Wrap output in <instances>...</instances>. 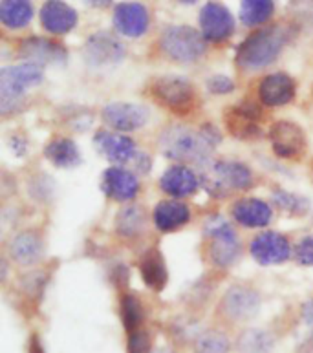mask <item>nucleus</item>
Here are the masks:
<instances>
[{"instance_id":"1","label":"nucleus","mask_w":313,"mask_h":353,"mask_svg":"<svg viewBox=\"0 0 313 353\" xmlns=\"http://www.w3.org/2000/svg\"><path fill=\"white\" fill-rule=\"evenodd\" d=\"M220 141H222V136L212 125H203L200 130L174 125L161 134L159 148L170 159L202 165L208 161L209 154L218 147Z\"/></svg>"},{"instance_id":"2","label":"nucleus","mask_w":313,"mask_h":353,"mask_svg":"<svg viewBox=\"0 0 313 353\" xmlns=\"http://www.w3.org/2000/svg\"><path fill=\"white\" fill-rule=\"evenodd\" d=\"M290 41V30L286 26H267L245 39L236 50V64L242 70L256 72L270 66L281 55Z\"/></svg>"},{"instance_id":"3","label":"nucleus","mask_w":313,"mask_h":353,"mask_svg":"<svg viewBox=\"0 0 313 353\" xmlns=\"http://www.w3.org/2000/svg\"><path fill=\"white\" fill-rule=\"evenodd\" d=\"M43 77L41 66L32 63L2 68L0 72V110L2 114L10 116L21 110L24 105L26 90L37 86Z\"/></svg>"},{"instance_id":"4","label":"nucleus","mask_w":313,"mask_h":353,"mask_svg":"<svg viewBox=\"0 0 313 353\" xmlns=\"http://www.w3.org/2000/svg\"><path fill=\"white\" fill-rule=\"evenodd\" d=\"M253 181L251 170L239 161H205L200 183L214 198L245 190Z\"/></svg>"},{"instance_id":"5","label":"nucleus","mask_w":313,"mask_h":353,"mask_svg":"<svg viewBox=\"0 0 313 353\" xmlns=\"http://www.w3.org/2000/svg\"><path fill=\"white\" fill-rule=\"evenodd\" d=\"M159 46L176 63H194L205 53V39L191 26H170L161 35Z\"/></svg>"},{"instance_id":"6","label":"nucleus","mask_w":313,"mask_h":353,"mask_svg":"<svg viewBox=\"0 0 313 353\" xmlns=\"http://www.w3.org/2000/svg\"><path fill=\"white\" fill-rule=\"evenodd\" d=\"M205 231L211 236L209 256L212 264L218 268H231L236 264L242 254V245L231 223L220 216L211 218L205 225Z\"/></svg>"},{"instance_id":"7","label":"nucleus","mask_w":313,"mask_h":353,"mask_svg":"<svg viewBox=\"0 0 313 353\" xmlns=\"http://www.w3.org/2000/svg\"><path fill=\"white\" fill-rule=\"evenodd\" d=\"M152 95L159 105L167 106L176 114H185L192 110L196 94L191 83L183 77H161L152 85Z\"/></svg>"},{"instance_id":"8","label":"nucleus","mask_w":313,"mask_h":353,"mask_svg":"<svg viewBox=\"0 0 313 353\" xmlns=\"http://www.w3.org/2000/svg\"><path fill=\"white\" fill-rule=\"evenodd\" d=\"M273 152L281 159H299L306 152L308 139L303 128L292 121H279L270 128Z\"/></svg>"},{"instance_id":"9","label":"nucleus","mask_w":313,"mask_h":353,"mask_svg":"<svg viewBox=\"0 0 313 353\" xmlns=\"http://www.w3.org/2000/svg\"><path fill=\"white\" fill-rule=\"evenodd\" d=\"M103 121L116 132H134L149 121V110L138 103H110L101 112Z\"/></svg>"},{"instance_id":"10","label":"nucleus","mask_w":313,"mask_h":353,"mask_svg":"<svg viewBox=\"0 0 313 353\" xmlns=\"http://www.w3.org/2000/svg\"><path fill=\"white\" fill-rule=\"evenodd\" d=\"M251 256L262 265L284 264L290 254H292V245L287 238L281 232L264 231L253 238L250 245Z\"/></svg>"},{"instance_id":"11","label":"nucleus","mask_w":313,"mask_h":353,"mask_svg":"<svg viewBox=\"0 0 313 353\" xmlns=\"http://www.w3.org/2000/svg\"><path fill=\"white\" fill-rule=\"evenodd\" d=\"M200 28L205 41L222 43L228 41L234 32V19L223 4L208 2L200 11Z\"/></svg>"},{"instance_id":"12","label":"nucleus","mask_w":313,"mask_h":353,"mask_svg":"<svg viewBox=\"0 0 313 353\" xmlns=\"http://www.w3.org/2000/svg\"><path fill=\"white\" fill-rule=\"evenodd\" d=\"M261 310V295L251 288L234 285L222 301L223 315L233 322L251 321Z\"/></svg>"},{"instance_id":"13","label":"nucleus","mask_w":313,"mask_h":353,"mask_svg":"<svg viewBox=\"0 0 313 353\" xmlns=\"http://www.w3.org/2000/svg\"><path fill=\"white\" fill-rule=\"evenodd\" d=\"M114 28L125 37L138 39L147 33L150 24L149 10L139 2H121L114 10Z\"/></svg>"},{"instance_id":"14","label":"nucleus","mask_w":313,"mask_h":353,"mask_svg":"<svg viewBox=\"0 0 313 353\" xmlns=\"http://www.w3.org/2000/svg\"><path fill=\"white\" fill-rule=\"evenodd\" d=\"M85 57L92 66H110L121 63L125 57V46L110 33L99 32L86 41Z\"/></svg>"},{"instance_id":"15","label":"nucleus","mask_w":313,"mask_h":353,"mask_svg":"<svg viewBox=\"0 0 313 353\" xmlns=\"http://www.w3.org/2000/svg\"><path fill=\"white\" fill-rule=\"evenodd\" d=\"M21 57L26 63L37 64V66H48V64H64L68 53L63 44L53 43L50 39L30 37L24 39L21 44Z\"/></svg>"},{"instance_id":"16","label":"nucleus","mask_w":313,"mask_h":353,"mask_svg":"<svg viewBox=\"0 0 313 353\" xmlns=\"http://www.w3.org/2000/svg\"><path fill=\"white\" fill-rule=\"evenodd\" d=\"M101 189L108 198L116 201H130L139 192V179L132 170L110 167L103 172Z\"/></svg>"},{"instance_id":"17","label":"nucleus","mask_w":313,"mask_h":353,"mask_svg":"<svg viewBox=\"0 0 313 353\" xmlns=\"http://www.w3.org/2000/svg\"><path fill=\"white\" fill-rule=\"evenodd\" d=\"M94 143H96L97 150L103 156H106V159H110L112 163L116 165L128 163L138 154L136 143L121 132H106V130H101V132L96 134Z\"/></svg>"},{"instance_id":"18","label":"nucleus","mask_w":313,"mask_h":353,"mask_svg":"<svg viewBox=\"0 0 313 353\" xmlns=\"http://www.w3.org/2000/svg\"><path fill=\"white\" fill-rule=\"evenodd\" d=\"M41 24L53 35H64L77 26V11L63 0H50L41 10Z\"/></svg>"},{"instance_id":"19","label":"nucleus","mask_w":313,"mask_h":353,"mask_svg":"<svg viewBox=\"0 0 313 353\" xmlns=\"http://www.w3.org/2000/svg\"><path fill=\"white\" fill-rule=\"evenodd\" d=\"M295 97V81L287 74H271L259 85V99L265 106H284Z\"/></svg>"},{"instance_id":"20","label":"nucleus","mask_w":313,"mask_h":353,"mask_svg":"<svg viewBox=\"0 0 313 353\" xmlns=\"http://www.w3.org/2000/svg\"><path fill=\"white\" fill-rule=\"evenodd\" d=\"M159 187L169 196L185 198L196 192L200 187V178L185 165H174L165 170V174L159 178Z\"/></svg>"},{"instance_id":"21","label":"nucleus","mask_w":313,"mask_h":353,"mask_svg":"<svg viewBox=\"0 0 313 353\" xmlns=\"http://www.w3.org/2000/svg\"><path fill=\"white\" fill-rule=\"evenodd\" d=\"M152 220H154V225L158 231L172 232L191 220V211L183 201L163 200L154 207Z\"/></svg>"},{"instance_id":"22","label":"nucleus","mask_w":313,"mask_h":353,"mask_svg":"<svg viewBox=\"0 0 313 353\" xmlns=\"http://www.w3.org/2000/svg\"><path fill=\"white\" fill-rule=\"evenodd\" d=\"M10 256L19 265H33L43 259L44 243L37 232H19L10 242Z\"/></svg>"},{"instance_id":"23","label":"nucleus","mask_w":313,"mask_h":353,"mask_svg":"<svg viewBox=\"0 0 313 353\" xmlns=\"http://www.w3.org/2000/svg\"><path fill=\"white\" fill-rule=\"evenodd\" d=\"M233 218L244 227H265L273 220V209L256 198H244L239 200L231 209Z\"/></svg>"},{"instance_id":"24","label":"nucleus","mask_w":313,"mask_h":353,"mask_svg":"<svg viewBox=\"0 0 313 353\" xmlns=\"http://www.w3.org/2000/svg\"><path fill=\"white\" fill-rule=\"evenodd\" d=\"M44 156L50 163H53L59 169H74L81 163V150L75 145V141L66 139V137H57L46 145Z\"/></svg>"},{"instance_id":"25","label":"nucleus","mask_w":313,"mask_h":353,"mask_svg":"<svg viewBox=\"0 0 313 353\" xmlns=\"http://www.w3.org/2000/svg\"><path fill=\"white\" fill-rule=\"evenodd\" d=\"M255 114H259V110L248 108V106H240V108H233L231 112H228L225 125H228L229 132L240 139H251V137L259 136L261 130L256 127Z\"/></svg>"},{"instance_id":"26","label":"nucleus","mask_w":313,"mask_h":353,"mask_svg":"<svg viewBox=\"0 0 313 353\" xmlns=\"http://www.w3.org/2000/svg\"><path fill=\"white\" fill-rule=\"evenodd\" d=\"M141 279L152 291H161L167 284V268H165L163 256L156 249H150L143 254L139 262Z\"/></svg>"},{"instance_id":"27","label":"nucleus","mask_w":313,"mask_h":353,"mask_svg":"<svg viewBox=\"0 0 313 353\" xmlns=\"http://www.w3.org/2000/svg\"><path fill=\"white\" fill-rule=\"evenodd\" d=\"M33 19V6L30 0H2L0 21L10 30H21Z\"/></svg>"},{"instance_id":"28","label":"nucleus","mask_w":313,"mask_h":353,"mask_svg":"<svg viewBox=\"0 0 313 353\" xmlns=\"http://www.w3.org/2000/svg\"><path fill=\"white\" fill-rule=\"evenodd\" d=\"M145 227H147V214L136 203L121 209L116 218L117 232L127 238H136L139 234H143Z\"/></svg>"},{"instance_id":"29","label":"nucleus","mask_w":313,"mask_h":353,"mask_svg":"<svg viewBox=\"0 0 313 353\" xmlns=\"http://www.w3.org/2000/svg\"><path fill=\"white\" fill-rule=\"evenodd\" d=\"M273 0H242L240 2V21L244 26H261L273 17Z\"/></svg>"},{"instance_id":"30","label":"nucleus","mask_w":313,"mask_h":353,"mask_svg":"<svg viewBox=\"0 0 313 353\" xmlns=\"http://www.w3.org/2000/svg\"><path fill=\"white\" fill-rule=\"evenodd\" d=\"M275 348V337L264 330H248L240 335L236 350L240 353H271Z\"/></svg>"},{"instance_id":"31","label":"nucleus","mask_w":313,"mask_h":353,"mask_svg":"<svg viewBox=\"0 0 313 353\" xmlns=\"http://www.w3.org/2000/svg\"><path fill=\"white\" fill-rule=\"evenodd\" d=\"M121 319L128 333L136 332L139 324L143 322V306L138 301V296L125 295L121 299Z\"/></svg>"},{"instance_id":"32","label":"nucleus","mask_w":313,"mask_h":353,"mask_svg":"<svg viewBox=\"0 0 313 353\" xmlns=\"http://www.w3.org/2000/svg\"><path fill=\"white\" fill-rule=\"evenodd\" d=\"M229 348L231 343L222 332H203L194 344L196 353H229Z\"/></svg>"},{"instance_id":"33","label":"nucleus","mask_w":313,"mask_h":353,"mask_svg":"<svg viewBox=\"0 0 313 353\" xmlns=\"http://www.w3.org/2000/svg\"><path fill=\"white\" fill-rule=\"evenodd\" d=\"M273 201L279 209L290 212V214H304L310 209L308 200H304L297 194H292V192H286V190H275Z\"/></svg>"},{"instance_id":"34","label":"nucleus","mask_w":313,"mask_h":353,"mask_svg":"<svg viewBox=\"0 0 313 353\" xmlns=\"http://www.w3.org/2000/svg\"><path fill=\"white\" fill-rule=\"evenodd\" d=\"M128 353H149L150 352V335L147 332L136 330L128 335Z\"/></svg>"},{"instance_id":"35","label":"nucleus","mask_w":313,"mask_h":353,"mask_svg":"<svg viewBox=\"0 0 313 353\" xmlns=\"http://www.w3.org/2000/svg\"><path fill=\"white\" fill-rule=\"evenodd\" d=\"M295 259L299 260V264L313 268V236L303 238V240L297 243Z\"/></svg>"},{"instance_id":"36","label":"nucleus","mask_w":313,"mask_h":353,"mask_svg":"<svg viewBox=\"0 0 313 353\" xmlns=\"http://www.w3.org/2000/svg\"><path fill=\"white\" fill-rule=\"evenodd\" d=\"M208 90L211 94L216 95L229 94V92L234 90V83L229 79L228 75H212L211 79L208 81Z\"/></svg>"},{"instance_id":"37","label":"nucleus","mask_w":313,"mask_h":353,"mask_svg":"<svg viewBox=\"0 0 313 353\" xmlns=\"http://www.w3.org/2000/svg\"><path fill=\"white\" fill-rule=\"evenodd\" d=\"M301 315H303L304 324H306L308 327H313V299H312V301H308V302H304Z\"/></svg>"},{"instance_id":"38","label":"nucleus","mask_w":313,"mask_h":353,"mask_svg":"<svg viewBox=\"0 0 313 353\" xmlns=\"http://www.w3.org/2000/svg\"><path fill=\"white\" fill-rule=\"evenodd\" d=\"M85 2L94 8H108L112 4V0H85Z\"/></svg>"},{"instance_id":"39","label":"nucleus","mask_w":313,"mask_h":353,"mask_svg":"<svg viewBox=\"0 0 313 353\" xmlns=\"http://www.w3.org/2000/svg\"><path fill=\"white\" fill-rule=\"evenodd\" d=\"M30 353H43V350H41V344H39L37 339H33V343L30 344Z\"/></svg>"},{"instance_id":"40","label":"nucleus","mask_w":313,"mask_h":353,"mask_svg":"<svg viewBox=\"0 0 313 353\" xmlns=\"http://www.w3.org/2000/svg\"><path fill=\"white\" fill-rule=\"evenodd\" d=\"M178 2H181V4H194L198 0H178Z\"/></svg>"},{"instance_id":"41","label":"nucleus","mask_w":313,"mask_h":353,"mask_svg":"<svg viewBox=\"0 0 313 353\" xmlns=\"http://www.w3.org/2000/svg\"><path fill=\"white\" fill-rule=\"evenodd\" d=\"M156 353H176V352H172V350H167V348H165V350H158V352H156Z\"/></svg>"}]
</instances>
